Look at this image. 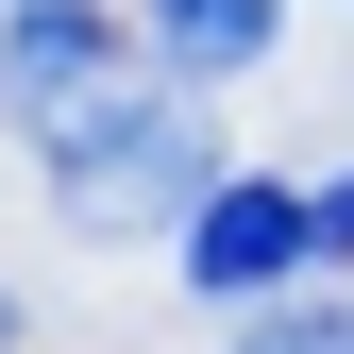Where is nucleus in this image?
<instances>
[{
    "label": "nucleus",
    "mask_w": 354,
    "mask_h": 354,
    "mask_svg": "<svg viewBox=\"0 0 354 354\" xmlns=\"http://www.w3.org/2000/svg\"><path fill=\"white\" fill-rule=\"evenodd\" d=\"M51 152V203L84 219V236H136V219H203V118L186 102H136V84H118V102H84L68 136H34Z\"/></svg>",
    "instance_id": "f257e3e1"
},
{
    "label": "nucleus",
    "mask_w": 354,
    "mask_h": 354,
    "mask_svg": "<svg viewBox=\"0 0 354 354\" xmlns=\"http://www.w3.org/2000/svg\"><path fill=\"white\" fill-rule=\"evenodd\" d=\"M304 253H321V203L236 169V186H203V219H186V253H169V270H186V304L236 321V304H287V287H304Z\"/></svg>",
    "instance_id": "f03ea898"
},
{
    "label": "nucleus",
    "mask_w": 354,
    "mask_h": 354,
    "mask_svg": "<svg viewBox=\"0 0 354 354\" xmlns=\"http://www.w3.org/2000/svg\"><path fill=\"white\" fill-rule=\"evenodd\" d=\"M84 102H118V17L102 0H17L0 17V118L17 136H68Z\"/></svg>",
    "instance_id": "7ed1b4c3"
},
{
    "label": "nucleus",
    "mask_w": 354,
    "mask_h": 354,
    "mask_svg": "<svg viewBox=\"0 0 354 354\" xmlns=\"http://www.w3.org/2000/svg\"><path fill=\"white\" fill-rule=\"evenodd\" d=\"M287 34V0H152V51L186 68V84H219V68H253Z\"/></svg>",
    "instance_id": "20e7f679"
},
{
    "label": "nucleus",
    "mask_w": 354,
    "mask_h": 354,
    "mask_svg": "<svg viewBox=\"0 0 354 354\" xmlns=\"http://www.w3.org/2000/svg\"><path fill=\"white\" fill-rule=\"evenodd\" d=\"M236 354H354V287H321V304H253Z\"/></svg>",
    "instance_id": "39448f33"
},
{
    "label": "nucleus",
    "mask_w": 354,
    "mask_h": 354,
    "mask_svg": "<svg viewBox=\"0 0 354 354\" xmlns=\"http://www.w3.org/2000/svg\"><path fill=\"white\" fill-rule=\"evenodd\" d=\"M321 253H354V169H337V186H321Z\"/></svg>",
    "instance_id": "423d86ee"
},
{
    "label": "nucleus",
    "mask_w": 354,
    "mask_h": 354,
    "mask_svg": "<svg viewBox=\"0 0 354 354\" xmlns=\"http://www.w3.org/2000/svg\"><path fill=\"white\" fill-rule=\"evenodd\" d=\"M0 17H17V0H0Z\"/></svg>",
    "instance_id": "0eeeda50"
}]
</instances>
